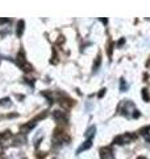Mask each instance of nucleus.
<instances>
[{"instance_id":"f257e3e1","label":"nucleus","mask_w":150,"mask_h":159,"mask_svg":"<svg viewBox=\"0 0 150 159\" xmlns=\"http://www.w3.org/2000/svg\"><path fill=\"white\" fill-rule=\"evenodd\" d=\"M133 138H134V135H132V134H124V135L117 137V138L115 139V143H117V145H127V143H129Z\"/></svg>"},{"instance_id":"f03ea898","label":"nucleus","mask_w":150,"mask_h":159,"mask_svg":"<svg viewBox=\"0 0 150 159\" xmlns=\"http://www.w3.org/2000/svg\"><path fill=\"white\" fill-rule=\"evenodd\" d=\"M91 146H92V142H91V139L90 140H86V142L83 143V145L80 146V147H79L78 150H76V152H78V154H80L82 151H84V150H87V149H90Z\"/></svg>"},{"instance_id":"7ed1b4c3","label":"nucleus","mask_w":150,"mask_h":159,"mask_svg":"<svg viewBox=\"0 0 150 159\" xmlns=\"http://www.w3.org/2000/svg\"><path fill=\"white\" fill-rule=\"evenodd\" d=\"M108 158H111V150L107 147L100 150V159H108Z\"/></svg>"},{"instance_id":"20e7f679","label":"nucleus","mask_w":150,"mask_h":159,"mask_svg":"<svg viewBox=\"0 0 150 159\" xmlns=\"http://www.w3.org/2000/svg\"><path fill=\"white\" fill-rule=\"evenodd\" d=\"M11 137V133L10 131H5V133H1L0 134V145H3V140H7L8 138Z\"/></svg>"},{"instance_id":"39448f33","label":"nucleus","mask_w":150,"mask_h":159,"mask_svg":"<svg viewBox=\"0 0 150 159\" xmlns=\"http://www.w3.org/2000/svg\"><path fill=\"white\" fill-rule=\"evenodd\" d=\"M95 130H96V129H95V126H91V129H88V131H87V134H86V135L91 138V137L95 134Z\"/></svg>"},{"instance_id":"423d86ee","label":"nucleus","mask_w":150,"mask_h":159,"mask_svg":"<svg viewBox=\"0 0 150 159\" xmlns=\"http://www.w3.org/2000/svg\"><path fill=\"white\" fill-rule=\"evenodd\" d=\"M142 97L145 101H149V94H148V91H146V89L142 90Z\"/></svg>"},{"instance_id":"0eeeda50","label":"nucleus","mask_w":150,"mask_h":159,"mask_svg":"<svg viewBox=\"0 0 150 159\" xmlns=\"http://www.w3.org/2000/svg\"><path fill=\"white\" fill-rule=\"evenodd\" d=\"M137 159H146V158H145V157H138Z\"/></svg>"}]
</instances>
